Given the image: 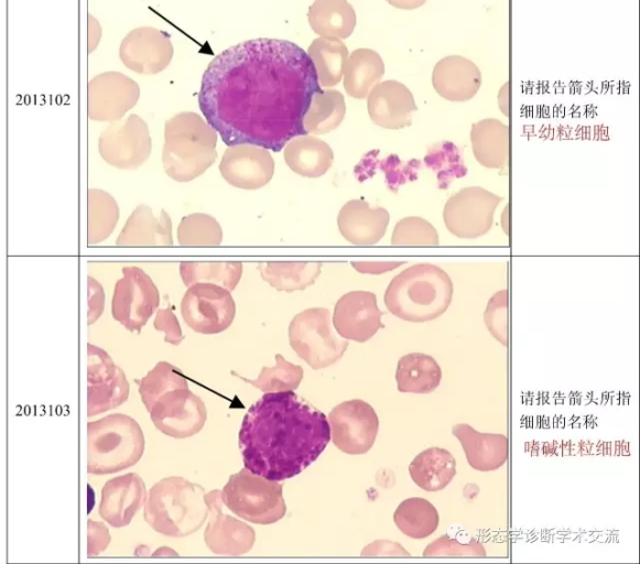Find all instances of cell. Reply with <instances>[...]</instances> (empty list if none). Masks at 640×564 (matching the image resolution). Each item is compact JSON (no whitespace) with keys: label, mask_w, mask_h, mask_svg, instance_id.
<instances>
[{"label":"cell","mask_w":640,"mask_h":564,"mask_svg":"<svg viewBox=\"0 0 640 564\" xmlns=\"http://www.w3.org/2000/svg\"><path fill=\"white\" fill-rule=\"evenodd\" d=\"M314 64L297 44L254 39L219 53L204 72L198 106L228 145L281 151L307 134L304 117L321 91Z\"/></svg>","instance_id":"cell-1"},{"label":"cell","mask_w":640,"mask_h":564,"mask_svg":"<svg viewBox=\"0 0 640 564\" xmlns=\"http://www.w3.org/2000/svg\"><path fill=\"white\" fill-rule=\"evenodd\" d=\"M329 441L326 415L293 390L265 392L248 409L239 431L245 467L276 481L302 473Z\"/></svg>","instance_id":"cell-2"},{"label":"cell","mask_w":640,"mask_h":564,"mask_svg":"<svg viewBox=\"0 0 640 564\" xmlns=\"http://www.w3.org/2000/svg\"><path fill=\"white\" fill-rule=\"evenodd\" d=\"M454 293L449 275L433 263H417L398 273L387 286L384 304L394 316L413 323L440 317Z\"/></svg>","instance_id":"cell-3"},{"label":"cell","mask_w":640,"mask_h":564,"mask_svg":"<svg viewBox=\"0 0 640 564\" xmlns=\"http://www.w3.org/2000/svg\"><path fill=\"white\" fill-rule=\"evenodd\" d=\"M205 489L182 476H169L148 491L145 522L158 533L184 538L202 528L209 514Z\"/></svg>","instance_id":"cell-4"},{"label":"cell","mask_w":640,"mask_h":564,"mask_svg":"<svg viewBox=\"0 0 640 564\" xmlns=\"http://www.w3.org/2000/svg\"><path fill=\"white\" fill-rule=\"evenodd\" d=\"M216 130L198 115L184 112L166 121L162 163L176 182L202 175L217 158Z\"/></svg>","instance_id":"cell-5"},{"label":"cell","mask_w":640,"mask_h":564,"mask_svg":"<svg viewBox=\"0 0 640 564\" xmlns=\"http://www.w3.org/2000/svg\"><path fill=\"white\" fill-rule=\"evenodd\" d=\"M145 440L139 423L123 413H112L87 423V473L107 475L135 465Z\"/></svg>","instance_id":"cell-6"},{"label":"cell","mask_w":640,"mask_h":564,"mask_svg":"<svg viewBox=\"0 0 640 564\" xmlns=\"http://www.w3.org/2000/svg\"><path fill=\"white\" fill-rule=\"evenodd\" d=\"M283 486L242 468L229 476L221 489L224 505L243 520L257 524H271L286 512Z\"/></svg>","instance_id":"cell-7"},{"label":"cell","mask_w":640,"mask_h":564,"mask_svg":"<svg viewBox=\"0 0 640 564\" xmlns=\"http://www.w3.org/2000/svg\"><path fill=\"white\" fill-rule=\"evenodd\" d=\"M289 341L314 370L337 362L348 347L347 340L333 333L330 313L324 307H310L296 314L289 325Z\"/></svg>","instance_id":"cell-8"},{"label":"cell","mask_w":640,"mask_h":564,"mask_svg":"<svg viewBox=\"0 0 640 564\" xmlns=\"http://www.w3.org/2000/svg\"><path fill=\"white\" fill-rule=\"evenodd\" d=\"M160 304V292L139 267H123L111 300V315L124 328L140 333Z\"/></svg>","instance_id":"cell-9"},{"label":"cell","mask_w":640,"mask_h":564,"mask_svg":"<svg viewBox=\"0 0 640 564\" xmlns=\"http://www.w3.org/2000/svg\"><path fill=\"white\" fill-rule=\"evenodd\" d=\"M185 324L204 335L226 330L236 315V304L230 291L215 283L199 282L186 290L181 301Z\"/></svg>","instance_id":"cell-10"},{"label":"cell","mask_w":640,"mask_h":564,"mask_svg":"<svg viewBox=\"0 0 640 564\" xmlns=\"http://www.w3.org/2000/svg\"><path fill=\"white\" fill-rule=\"evenodd\" d=\"M501 200V196L480 186L462 188L447 199L443 220L447 230L458 238L481 237L490 230Z\"/></svg>","instance_id":"cell-11"},{"label":"cell","mask_w":640,"mask_h":564,"mask_svg":"<svg viewBox=\"0 0 640 564\" xmlns=\"http://www.w3.org/2000/svg\"><path fill=\"white\" fill-rule=\"evenodd\" d=\"M154 426L173 438H186L198 433L207 419L204 401L188 386L162 393L148 411Z\"/></svg>","instance_id":"cell-12"},{"label":"cell","mask_w":640,"mask_h":564,"mask_svg":"<svg viewBox=\"0 0 640 564\" xmlns=\"http://www.w3.org/2000/svg\"><path fill=\"white\" fill-rule=\"evenodd\" d=\"M328 423L334 445L350 455L367 453L373 446L379 430L376 411L360 399L334 406L328 414Z\"/></svg>","instance_id":"cell-13"},{"label":"cell","mask_w":640,"mask_h":564,"mask_svg":"<svg viewBox=\"0 0 640 564\" xmlns=\"http://www.w3.org/2000/svg\"><path fill=\"white\" fill-rule=\"evenodd\" d=\"M123 370L102 348L87 344V416L121 405L129 397Z\"/></svg>","instance_id":"cell-14"},{"label":"cell","mask_w":640,"mask_h":564,"mask_svg":"<svg viewBox=\"0 0 640 564\" xmlns=\"http://www.w3.org/2000/svg\"><path fill=\"white\" fill-rule=\"evenodd\" d=\"M209 519L204 530L206 546L217 555L239 556L249 552L256 541L252 527L223 512L221 490L205 492Z\"/></svg>","instance_id":"cell-15"},{"label":"cell","mask_w":640,"mask_h":564,"mask_svg":"<svg viewBox=\"0 0 640 564\" xmlns=\"http://www.w3.org/2000/svg\"><path fill=\"white\" fill-rule=\"evenodd\" d=\"M148 127L137 116H131L122 127H108L99 137L98 150L110 165L133 170L147 161L151 153Z\"/></svg>","instance_id":"cell-16"},{"label":"cell","mask_w":640,"mask_h":564,"mask_svg":"<svg viewBox=\"0 0 640 564\" xmlns=\"http://www.w3.org/2000/svg\"><path fill=\"white\" fill-rule=\"evenodd\" d=\"M381 316L375 293L350 291L336 302L333 325L343 338L365 343L383 327Z\"/></svg>","instance_id":"cell-17"},{"label":"cell","mask_w":640,"mask_h":564,"mask_svg":"<svg viewBox=\"0 0 640 564\" xmlns=\"http://www.w3.org/2000/svg\"><path fill=\"white\" fill-rule=\"evenodd\" d=\"M221 176L241 189H259L274 173V160L268 149L254 144L229 147L220 161Z\"/></svg>","instance_id":"cell-18"},{"label":"cell","mask_w":640,"mask_h":564,"mask_svg":"<svg viewBox=\"0 0 640 564\" xmlns=\"http://www.w3.org/2000/svg\"><path fill=\"white\" fill-rule=\"evenodd\" d=\"M145 484L135 473L107 480L101 488L98 513L113 528L127 527L147 500Z\"/></svg>","instance_id":"cell-19"},{"label":"cell","mask_w":640,"mask_h":564,"mask_svg":"<svg viewBox=\"0 0 640 564\" xmlns=\"http://www.w3.org/2000/svg\"><path fill=\"white\" fill-rule=\"evenodd\" d=\"M367 97L368 113L375 124L392 130L411 126L417 107L404 84L394 79L378 83Z\"/></svg>","instance_id":"cell-20"},{"label":"cell","mask_w":640,"mask_h":564,"mask_svg":"<svg viewBox=\"0 0 640 564\" xmlns=\"http://www.w3.org/2000/svg\"><path fill=\"white\" fill-rule=\"evenodd\" d=\"M432 85L435 91L449 101H467L481 86L479 67L462 55L441 58L433 68Z\"/></svg>","instance_id":"cell-21"},{"label":"cell","mask_w":640,"mask_h":564,"mask_svg":"<svg viewBox=\"0 0 640 564\" xmlns=\"http://www.w3.org/2000/svg\"><path fill=\"white\" fill-rule=\"evenodd\" d=\"M390 215L383 207H370L362 199L344 204L337 216L341 236L356 246H371L384 236Z\"/></svg>","instance_id":"cell-22"},{"label":"cell","mask_w":640,"mask_h":564,"mask_svg":"<svg viewBox=\"0 0 640 564\" xmlns=\"http://www.w3.org/2000/svg\"><path fill=\"white\" fill-rule=\"evenodd\" d=\"M452 434L460 443L468 465L475 470H497L508 460L509 441L505 434L479 432L466 423L455 424Z\"/></svg>","instance_id":"cell-23"},{"label":"cell","mask_w":640,"mask_h":564,"mask_svg":"<svg viewBox=\"0 0 640 564\" xmlns=\"http://www.w3.org/2000/svg\"><path fill=\"white\" fill-rule=\"evenodd\" d=\"M116 245L119 247L172 246V221L169 214L161 209L160 216L155 217L151 207L138 206L126 221Z\"/></svg>","instance_id":"cell-24"},{"label":"cell","mask_w":640,"mask_h":564,"mask_svg":"<svg viewBox=\"0 0 640 564\" xmlns=\"http://www.w3.org/2000/svg\"><path fill=\"white\" fill-rule=\"evenodd\" d=\"M474 155L488 169H503L509 158V127L495 118L475 122L470 129Z\"/></svg>","instance_id":"cell-25"},{"label":"cell","mask_w":640,"mask_h":564,"mask_svg":"<svg viewBox=\"0 0 640 564\" xmlns=\"http://www.w3.org/2000/svg\"><path fill=\"white\" fill-rule=\"evenodd\" d=\"M284 160L294 173L305 177H319L330 169L334 153L325 141L303 134L285 144Z\"/></svg>","instance_id":"cell-26"},{"label":"cell","mask_w":640,"mask_h":564,"mask_svg":"<svg viewBox=\"0 0 640 564\" xmlns=\"http://www.w3.org/2000/svg\"><path fill=\"white\" fill-rule=\"evenodd\" d=\"M411 479L426 491L447 487L456 475V459L442 447H430L419 453L409 465Z\"/></svg>","instance_id":"cell-27"},{"label":"cell","mask_w":640,"mask_h":564,"mask_svg":"<svg viewBox=\"0 0 640 564\" xmlns=\"http://www.w3.org/2000/svg\"><path fill=\"white\" fill-rule=\"evenodd\" d=\"M307 19L316 34L339 40L350 36L357 23L355 9L347 0H315Z\"/></svg>","instance_id":"cell-28"},{"label":"cell","mask_w":640,"mask_h":564,"mask_svg":"<svg viewBox=\"0 0 640 564\" xmlns=\"http://www.w3.org/2000/svg\"><path fill=\"white\" fill-rule=\"evenodd\" d=\"M441 379V367L430 355L411 352L398 361L395 380L400 392L430 393L438 387Z\"/></svg>","instance_id":"cell-29"},{"label":"cell","mask_w":640,"mask_h":564,"mask_svg":"<svg viewBox=\"0 0 640 564\" xmlns=\"http://www.w3.org/2000/svg\"><path fill=\"white\" fill-rule=\"evenodd\" d=\"M384 74L381 56L370 48H357L344 68V88L350 97L364 99Z\"/></svg>","instance_id":"cell-30"},{"label":"cell","mask_w":640,"mask_h":564,"mask_svg":"<svg viewBox=\"0 0 640 564\" xmlns=\"http://www.w3.org/2000/svg\"><path fill=\"white\" fill-rule=\"evenodd\" d=\"M261 278L278 291L305 290L314 284L322 263L310 261H269L258 264Z\"/></svg>","instance_id":"cell-31"},{"label":"cell","mask_w":640,"mask_h":564,"mask_svg":"<svg viewBox=\"0 0 640 564\" xmlns=\"http://www.w3.org/2000/svg\"><path fill=\"white\" fill-rule=\"evenodd\" d=\"M307 54L322 87L329 88L341 80L349 54L347 46L339 39L319 36L312 42Z\"/></svg>","instance_id":"cell-32"},{"label":"cell","mask_w":640,"mask_h":564,"mask_svg":"<svg viewBox=\"0 0 640 564\" xmlns=\"http://www.w3.org/2000/svg\"><path fill=\"white\" fill-rule=\"evenodd\" d=\"M398 529L411 539H425L433 534L440 522L436 508L426 499L411 497L403 500L393 513Z\"/></svg>","instance_id":"cell-33"},{"label":"cell","mask_w":640,"mask_h":564,"mask_svg":"<svg viewBox=\"0 0 640 564\" xmlns=\"http://www.w3.org/2000/svg\"><path fill=\"white\" fill-rule=\"evenodd\" d=\"M346 113L343 94L335 89H322L311 102L304 117L306 133L324 134L336 129Z\"/></svg>","instance_id":"cell-34"},{"label":"cell","mask_w":640,"mask_h":564,"mask_svg":"<svg viewBox=\"0 0 640 564\" xmlns=\"http://www.w3.org/2000/svg\"><path fill=\"white\" fill-rule=\"evenodd\" d=\"M180 274L186 286L206 282L215 283L232 291L241 279L242 263L239 261H183L180 263Z\"/></svg>","instance_id":"cell-35"},{"label":"cell","mask_w":640,"mask_h":564,"mask_svg":"<svg viewBox=\"0 0 640 564\" xmlns=\"http://www.w3.org/2000/svg\"><path fill=\"white\" fill-rule=\"evenodd\" d=\"M119 219V207L113 197L102 189L88 191V246L108 238Z\"/></svg>","instance_id":"cell-36"},{"label":"cell","mask_w":640,"mask_h":564,"mask_svg":"<svg viewBox=\"0 0 640 564\" xmlns=\"http://www.w3.org/2000/svg\"><path fill=\"white\" fill-rule=\"evenodd\" d=\"M424 163L436 172L440 189H446L452 182L464 177L468 172L464 163L463 150L451 141H441L430 147Z\"/></svg>","instance_id":"cell-37"},{"label":"cell","mask_w":640,"mask_h":564,"mask_svg":"<svg viewBox=\"0 0 640 564\" xmlns=\"http://www.w3.org/2000/svg\"><path fill=\"white\" fill-rule=\"evenodd\" d=\"M231 375L252 384L262 392H280L295 390L304 376L303 368L288 361L282 355H275L274 367H262L259 377L254 380L247 379L231 371Z\"/></svg>","instance_id":"cell-38"},{"label":"cell","mask_w":640,"mask_h":564,"mask_svg":"<svg viewBox=\"0 0 640 564\" xmlns=\"http://www.w3.org/2000/svg\"><path fill=\"white\" fill-rule=\"evenodd\" d=\"M141 401L149 411L154 401L165 391L187 386V378L177 367L167 361H159L141 379H134Z\"/></svg>","instance_id":"cell-39"},{"label":"cell","mask_w":640,"mask_h":564,"mask_svg":"<svg viewBox=\"0 0 640 564\" xmlns=\"http://www.w3.org/2000/svg\"><path fill=\"white\" fill-rule=\"evenodd\" d=\"M177 240L181 246H218L223 240V230L210 215L194 213L182 218Z\"/></svg>","instance_id":"cell-40"},{"label":"cell","mask_w":640,"mask_h":564,"mask_svg":"<svg viewBox=\"0 0 640 564\" xmlns=\"http://www.w3.org/2000/svg\"><path fill=\"white\" fill-rule=\"evenodd\" d=\"M440 242L437 230L426 219L409 216L400 219L393 229L391 245L433 247Z\"/></svg>","instance_id":"cell-41"},{"label":"cell","mask_w":640,"mask_h":564,"mask_svg":"<svg viewBox=\"0 0 640 564\" xmlns=\"http://www.w3.org/2000/svg\"><path fill=\"white\" fill-rule=\"evenodd\" d=\"M424 557H486L487 552L481 542L475 538L460 542L456 538L443 534L432 541L423 551Z\"/></svg>","instance_id":"cell-42"},{"label":"cell","mask_w":640,"mask_h":564,"mask_svg":"<svg viewBox=\"0 0 640 564\" xmlns=\"http://www.w3.org/2000/svg\"><path fill=\"white\" fill-rule=\"evenodd\" d=\"M484 322L490 335L502 346L508 345V291L496 292L488 301Z\"/></svg>","instance_id":"cell-43"},{"label":"cell","mask_w":640,"mask_h":564,"mask_svg":"<svg viewBox=\"0 0 640 564\" xmlns=\"http://www.w3.org/2000/svg\"><path fill=\"white\" fill-rule=\"evenodd\" d=\"M420 167L419 160L402 162L395 154L388 156L384 170L390 189L395 192L400 185L416 180Z\"/></svg>","instance_id":"cell-44"},{"label":"cell","mask_w":640,"mask_h":564,"mask_svg":"<svg viewBox=\"0 0 640 564\" xmlns=\"http://www.w3.org/2000/svg\"><path fill=\"white\" fill-rule=\"evenodd\" d=\"M153 326L165 334L164 341L177 346L184 339L177 317L170 307L156 312Z\"/></svg>","instance_id":"cell-45"},{"label":"cell","mask_w":640,"mask_h":564,"mask_svg":"<svg viewBox=\"0 0 640 564\" xmlns=\"http://www.w3.org/2000/svg\"><path fill=\"white\" fill-rule=\"evenodd\" d=\"M110 543L108 528L98 521L88 519L87 521V555L97 556L105 551Z\"/></svg>","instance_id":"cell-46"},{"label":"cell","mask_w":640,"mask_h":564,"mask_svg":"<svg viewBox=\"0 0 640 564\" xmlns=\"http://www.w3.org/2000/svg\"><path fill=\"white\" fill-rule=\"evenodd\" d=\"M364 557H410V553L398 542L377 540L361 551Z\"/></svg>","instance_id":"cell-47"},{"label":"cell","mask_w":640,"mask_h":564,"mask_svg":"<svg viewBox=\"0 0 640 564\" xmlns=\"http://www.w3.org/2000/svg\"><path fill=\"white\" fill-rule=\"evenodd\" d=\"M88 290V325L94 324L102 314L105 306V293L101 284L93 276L87 279Z\"/></svg>","instance_id":"cell-48"},{"label":"cell","mask_w":640,"mask_h":564,"mask_svg":"<svg viewBox=\"0 0 640 564\" xmlns=\"http://www.w3.org/2000/svg\"><path fill=\"white\" fill-rule=\"evenodd\" d=\"M404 261H352L351 265L360 273L381 274L402 265Z\"/></svg>","instance_id":"cell-49"},{"label":"cell","mask_w":640,"mask_h":564,"mask_svg":"<svg viewBox=\"0 0 640 564\" xmlns=\"http://www.w3.org/2000/svg\"><path fill=\"white\" fill-rule=\"evenodd\" d=\"M497 99L501 112L506 117H509V82L502 85L498 93Z\"/></svg>","instance_id":"cell-50"},{"label":"cell","mask_w":640,"mask_h":564,"mask_svg":"<svg viewBox=\"0 0 640 564\" xmlns=\"http://www.w3.org/2000/svg\"><path fill=\"white\" fill-rule=\"evenodd\" d=\"M389 4L397 9L414 10L422 7L426 0H386Z\"/></svg>","instance_id":"cell-51"},{"label":"cell","mask_w":640,"mask_h":564,"mask_svg":"<svg viewBox=\"0 0 640 564\" xmlns=\"http://www.w3.org/2000/svg\"><path fill=\"white\" fill-rule=\"evenodd\" d=\"M155 552H161L160 556H173L171 554H174L175 556H177V553L167 546H162V547L158 549Z\"/></svg>","instance_id":"cell-52"},{"label":"cell","mask_w":640,"mask_h":564,"mask_svg":"<svg viewBox=\"0 0 640 564\" xmlns=\"http://www.w3.org/2000/svg\"><path fill=\"white\" fill-rule=\"evenodd\" d=\"M508 205L506 206L503 214H502V227H503V231L506 235H508L509 229H508Z\"/></svg>","instance_id":"cell-53"}]
</instances>
